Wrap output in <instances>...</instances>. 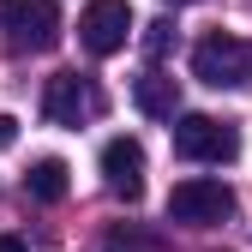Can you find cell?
I'll list each match as a JSON object with an SVG mask.
<instances>
[{
  "instance_id": "11",
  "label": "cell",
  "mask_w": 252,
  "mask_h": 252,
  "mask_svg": "<svg viewBox=\"0 0 252 252\" xmlns=\"http://www.w3.org/2000/svg\"><path fill=\"white\" fill-rule=\"evenodd\" d=\"M12 138H18V120H12V114H0V144H12Z\"/></svg>"
},
{
  "instance_id": "1",
  "label": "cell",
  "mask_w": 252,
  "mask_h": 252,
  "mask_svg": "<svg viewBox=\"0 0 252 252\" xmlns=\"http://www.w3.org/2000/svg\"><path fill=\"white\" fill-rule=\"evenodd\" d=\"M192 78L210 90H246L252 84V48L228 30H210V36L192 48Z\"/></svg>"
},
{
  "instance_id": "3",
  "label": "cell",
  "mask_w": 252,
  "mask_h": 252,
  "mask_svg": "<svg viewBox=\"0 0 252 252\" xmlns=\"http://www.w3.org/2000/svg\"><path fill=\"white\" fill-rule=\"evenodd\" d=\"M174 156H186V162H234L240 132L216 114H180L174 120Z\"/></svg>"
},
{
  "instance_id": "9",
  "label": "cell",
  "mask_w": 252,
  "mask_h": 252,
  "mask_svg": "<svg viewBox=\"0 0 252 252\" xmlns=\"http://www.w3.org/2000/svg\"><path fill=\"white\" fill-rule=\"evenodd\" d=\"M66 186H72V168L60 162V156H42V162H30V174H24V192L36 204H60Z\"/></svg>"
},
{
  "instance_id": "10",
  "label": "cell",
  "mask_w": 252,
  "mask_h": 252,
  "mask_svg": "<svg viewBox=\"0 0 252 252\" xmlns=\"http://www.w3.org/2000/svg\"><path fill=\"white\" fill-rule=\"evenodd\" d=\"M174 42H180L174 18H156V24H144V54H150V60H168V54H174Z\"/></svg>"
},
{
  "instance_id": "4",
  "label": "cell",
  "mask_w": 252,
  "mask_h": 252,
  "mask_svg": "<svg viewBox=\"0 0 252 252\" xmlns=\"http://www.w3.org/2000/svg\"><path fill=\"white\" fill-rule=\"evenodd\" d=\"M0 30H6L12 48L42 54L60 42V6L54 0H0Z\"/></svg>"
},
{
  "instance_id": "5",
  "label": "cell",
  "mask_w": 252,
  "mask_h": 252,
  "mask_svg": "<svg viewBox=\"0 0 252 252\" xmlns=\"http://www.w3.org/2000/svg\"><path fill=\"white\" fill-rule=\"evenodd\" d=\"M132 6L126 0H90V6L78 12V42L96 54V60H108V54H120L126 48V36H132Z\"/></svg>"
},
{
  "instance_id": "13",
  "label": "cell",
  "mask_w": 252,
  "mask_h": 252,
  "mask_svg": "<svg viewBox=\"0 0 252 252\" xmlns=\"http://www.w3.org/2000/svg\"><path fill=\"white\" fill-rule=\"evenodd\" d=\"M168 6H198V0H168Z\"/></svg>"
},
{
  "instance_id": "6",
  "label": "cell",
  "mask_w": 252,
  "mask_h": 252,
  "mask_svg": "<svg viewBox=\"0 0 252 252\" xmlns=\"http://www.w3.org/2000/svg\"><path fill=\"white\" fill-rule=\"evenodd\" d=\"M42 114L54 126H78L90 114H102V90L90 84V78H78V72H54L42 84Z\"/></svg>"
},
{
  "instance_id": "2",
  "label": "cell",
  "mask_w": 252,
  "mask_h": 252,
  "mask_svg": "<svg viewBox=\"0 0 252 252\" xmlns=\"http://www.w3.org/2000/svg\"><path fill=\"white\" fill-rule=\"evenodd\" d=\"M168 216L186 228H216L222 216H234V186L216 180V174H186L168 192Z\"/></svg>"
},
{
  "instance_id": "14",
  "label": "cell",
  "mask_w": 252,
  "mask_h": 252,
  "mask_svg": "<svg viewBox=\"0 0 252 252\" xmlns=\"http://www.w3.org/2000/svg\"><path fill=\"white\" fill-rule=\"evenodd\" d=\"M108 252H120V246H108Z\"/></svg>"
},
{
  "instance_id": "8",
  "label": "cell",
  "mask_w": 252,
  "mask_h": 252,
  "mask_svg": "<svg viewBox=\"0 0 252 252\" xmlns=\"http://www.w3.org/2000/svg\"><path fill=\"white\" fill-rule=\"evenodd\" d=\"M132 102H138V114H150V120H174V114H180V84H174L162 66H150V72L132 78Z\"/></svg>"
},
{
  "instance_id": "7",
  "label": "cell",
  "mask_w": 252,
  "mask_h": 252,
  "mask_svg": "<svg viewBox=\"0 0 252 252\" xmlns=\"http://www.w3.org/2000/svg\"><path fill=\"white\" fill-rule=\"evenodd\" d=\"M102 186L126 204L144 198V144L138 138H108L102 144Z\"/></svg>"
},
{
  "instance_id": "12",
  "label": "cell",
  "mask_w": 252,
  "mask_h": 252,
  "mask_svg": "<svg viewBox=\"0 0 252 252\" xmlns=\"http://www.w3.org/2000/svg\"><path fill=\"white\" fill-rule=\"evenodd\" d=\"M0 252H30V246H24V234H0Z\"/></svg>"
}]
</instances>
